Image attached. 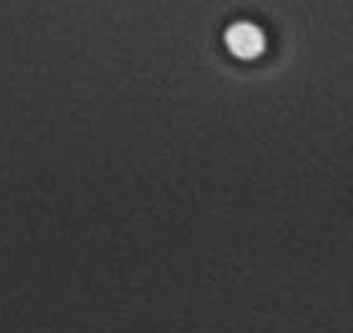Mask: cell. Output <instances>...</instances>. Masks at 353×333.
Returning <instances> with one entry per match:
<instances>
[{
    "label": "cell",
    "mask_w": 353,
    "mask_h": 333,
    "mask_svg": "<svg viewBox=\"0 0 353 333\" xmlns=\"http://www.w3.org/2000/svg\"><path fill=\"white\" fill-rule=\"evenodd\" d=\"M225 46L230 48V53H235L237 59H258L265 51V36L255 23L240 21L232 23L225 30Z\"/></svg>",
    "instance_id": "1"
}]
</instances>
